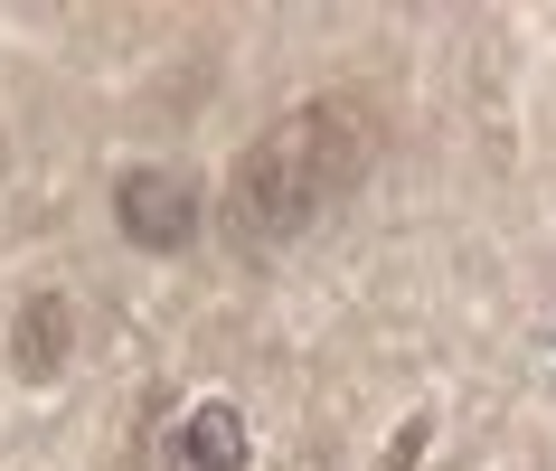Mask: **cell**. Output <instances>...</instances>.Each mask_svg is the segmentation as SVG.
I'll return each mask as SVG.
<instances>
[{"mask_svg": "<svg viewBox=\"0 0 556 471\" xmlns=\"http://www.w3.org/2000/svg\"><path fill=\"white\" fill-rule=\"evenodd\" d=\"M114 207H123V227H132V245H189V217H199L179 170H123Z\"/></svg>", "mask_w": 556, "mask_h": 471, "instance_id": "3", "label": "cell"}, {"mask_svg": "<svg viewBox=\"0 0 556 471\" xmlns=\"http://www.w3.org/2000/svg\"><path fill=\"white\" fill-rule=\"evenodd\" d=\"M255 443H245V415L227 396H199V406H161L142 434V471H245Z\"/></svg>", "mask_w": 556, "mask_h": 471, "instance_id": "2", "label": "cell"}, {"mask_svg": "<svg viewBox=\"0 0 556 471\" xmlns=\"http://www.w3.org/2000/svg\"><path fill=\"white\" fill-rule=\"evenodd\" d=\"M58 358H66V302L38 293L29 311H20V368H29V378H58Z\"/></svg>", "mask_w": 556, "mask_h": 471, "instance_id": "4", "label": "cell"}, {"mask_svg": "<svg viewBox=\"0 0 556 471\" xmlns=\"http://www.w3.org/2000/svg\"><path fill=\"white\" fill-rule=\"evenodd\" d=\"M368 151H378L368 104H350V94H330V104H293V114L236 161V179H227V236L245 245V255L293 245L330 199H350V179L368 170Z\"/></svg>", "mask_w": 556, "mask_h": 471, "instance_id": "1", "label": "cell"}]
</instances>
